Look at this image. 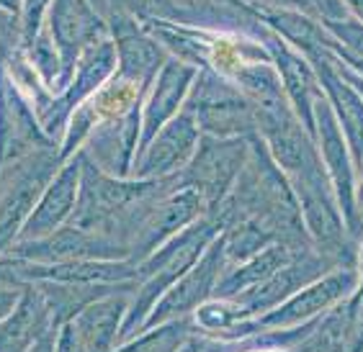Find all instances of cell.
Instances as JSON below:
<instances>
[{
  "label": "cell",
  "instance_id": "cell-29",
  "mask_svg": "<svg viewBox=\"0 0 363 352\" xmlns=\"http://www.w3.org/2000/svg\"><path fill=\"white\" fill-rule=\"evenodd\" d=\"M345 314V327H342V337H345V352H363V288L358 290L342 304Z\"/></svg>",
  "mask_w": 363,
  "mask_h": 352
},
{
  "label": "cell",
  "instance_id": "cell-36",
  "mask_svg": "<svg viewBox=\"0 0 363 352\" xmlns=\"http://www.w3.org/2000/svg\"><path fill=\"white\" fill-rule=\"evenodd\" d=\"M358 178H361V183H358V188H356V206H358V216H361V224H363V170L358 173Z\"/></svg>",
  "mask_w": 363,
  "mask_h": 352
},
{
  "label": "cell",
  "instance_id": "cell-15",
  "mask_svg": "<svg viewBox=\"0 0 363 352\" xmlns=\"http://www.w3.org/2000/svg\"><path fill=\"white\" fill-rule=\"evenodd\" d=\"M203 214H206V203H203L201 193L194 191V188L178 186L165 198L157 200L152 211L147 214L145 224H142L137 237H134L129 260L134 265H140L142 260L152 255L155 249H160L162 244L168 242L170 237H175L178 232L191 227Z\"/></svg>",
  "mask_w": 363,
  "mask_h": 352
},
{
  "label": "cell",
  "instance_id": "cell-30",
  "mask_svg": "<svg viewBox=\"0 0 363 352\" xmlns=\"http://www.w3.org/2000/svg\"><path fill=\"white\" fill-rule=\"evenodd\" d=\"M222 350H224V339L194 329L175 352H222Z\"/></svg>",
  "mask_w": 363,
  "mask_h": 352
},
{
  "label": "cell",
  "instance_id": "cell-17",
  "mask_svg": "<svg viewBox=\"0 0 363 352\" xmlns=\"http://www.w3.org/2000/svg\"><path fill=\"white\" fill-rule=\"evenodd\" d=\"M196 72L199 69L181 62V59H175V57H170L168 62L162 64V69L155 77L152 88L147 93L145 103H142V137L137 154L157 137L162 126L173 121L183 110V103H186L191 85L196 80Z\"/></svg>",
  "mask_w": 363,
  "mask_h": 352
},
{
  "label": "cell",
  "instance_id": "cell-11",
  "mask_svg": "<svg viewBox=\"0 0 363 352\" xmlns=\"http://www.w3.org/2000/svg\"><path fill=\"white\" fill-rule=\"evenodd\" d=\"M224 273H227V257H224L222 234H219L206 247V252L199 257V263L157 301L152 314L147 317L142 331L160 324H170V322L189 319L199 306L206 304L209 298H214V290H217V283L222 280Z\"/></svg>",
  "mask_w": 363,
  "mask_h": 352
},
{
  "label": "cell",
  "instance_id": "cell-2",
  "mask_svg": "<svg viewBox=\"0 0 363 352\" xmlns=\"http://www.w3.org/2000/svg\"><path fill=\"white\" fill-rule=\"evenodd\" d=\"M181 186V175L173 178H116L104 173L80 154V193L70 224L96 234L111 237L129 247L147 214L160 198Z\"/></svg>",
  "mask_w": 363,
  "mask_h": 352
},
{
  "label": "cell",
  "instance_id": "cell-13",
  "mask_svg": "<svg viewBox=\"0 0 363 352\" xmlns=\"http://www.w3.org/2000/svg\"><path fill=\"white\" fill-rule=\"evenodd\" d=\"M106 23H108V36L116 47V72L150 90L162 64L170 59L165 47L140 21H134L132 16L108 13Z\"/></svg>",
  "mask_w": 363,
  "mask_h": 352
},
{
  "label": "cell",
  "instance_id": "cell-31",
  "mask_svg": "<svg viewBox=\"0 0 363 352\" xmlns=\"http://www.w3.org/2000/svg\"><path fill=\"white\" fill-rule=\"evenodd\" d=\"M0 285H16V288H23L21 280H18V263H16V257L0 255Z\"/></svg>",
  "mask_w": 363,
  "mask_h": 352
},
{
  "label": "cell",
  "instance_id": "cell-9",
  "mask_svg": "<svg viewBox=\"0 0 363 352\" xmlns=\"http://www.w3.org/2000/svg\"><path fill=\"white\" fill-rule=\"evenodd\" d=\"M60 147L44 132L34 106L0 59V173L28 154Z\"/></svg>",
  "mask_w": 363,
  "mask_h": 352
},
{
  "label": "cell",
  "instance_id": "cell-27",
  "mask_svg": "<svg viewBox=\"0 0 363 352\" xmlns=\"http://www.w3.org/2000/svg\"><path fill=\"white\" fill-rule=\"evenodd\" d=\"M108 13L132 16L134 21H178L170 0H108Z\"/></svg>",
  "mask_w": 363,
  "mask_h": 352
},
{
  "label": "cell",
  "instance_id": "cell-12",
  "mask_svg": "<svg viewBox=\"0 0 363 352\" xmlns=\"http://www.w3.org/2000/svg\"><path fill=\"white\" fill-rule=\"evenodd\" d=\"M6 255H13L26 263H72V260H129V247L111 237L96 234L75 224H65L49 237L34 242H16Z\"/></svg>",
  "mask_w": 363,
  "mask_h": 352
},
{
  "label": "cell",
  "instance_id": "cell-3",
  "mask_svg": "<svg viewBox=\"0 0 363 352\" xmlns=\"http://www.w3.org/2000/svg\"><path fill=\"white\" fill-rule=\"evenodd\" d=\"M219 234H222V224L217 216L203 214L201 219H196L191 227L170 237L160 249H155L152 255L137 265V288H134L124 324H121L119 345L140 334L157 301L199 263V257Z\"/></svg>",
  "mask_w": 363,
  "mask_h": 352
},
{
  "label": "cell",
  "instance_id": "cell-32",
  "mask_svg": "<svg viewBox=\"0 0 363 352\" xmlns=\"http://www.w3.org/2000/svg\"><path fill=\"white\" fill-rule=\"evenodd\" d=\"M21 293H23V288H16V285H0V324H3V319L16 309Z\"/></svg>",
  "mask_w": 363,
  "mask_h": 352
},
{
  "label": "cell",
  "instance_id": "cell-10",
  "mask_svg": "<svg viewBox=\"0 0 363 352\" xmlns=\"http://www.w3.org/2000/svg\"><path fill=\"white\" fill-rule=\"evenodd\" d=\"M47 28L62 59V75L55 90L57 96L72 80V72L85 49L108 36V23L91 0H52Z\"/></svg>",
  "mask_w": 363,
  "mask_h": 352
},
{
  "label": "cell",
  "instance_id": "cell-7",
  "mask_svg": "<svg viewBox=\"0 0 363 352\" xmlns=\"http://www.w3.org/2000/svg\"><path fill=\"white\" fill-rule=\"evenodd\" d=\"M252 137H209L201 134L196 154L191 157L189 167L181 173V186L199 191L206 203V214L219 208L227 193L232 191L238 175L242 173L245 162L250 157Z\"/></svg>",
  "mask_w": 363,
  "mask_h": 352
},
{
  "label": "cell",
  "instance_id": "cell-23",
  "mask_svg": "<svg viewBox=\"0 0 363 352\" xmlns=\"http://www.w3.org/2000/svg\"><path fill=\"white\" fill-rule=\"evenodd\" d=\"M52 329H60V327L44 293L34 283L23 285L16 309L0 324V352H28V347Z\"/></svg>",
  "mask_w": 363,
  "mask_h": 352
},
{
  "label": "cell",
  "instance_id": "cell-37",
  "mask_svg": "<svg viewBox=\"0 0 363 352\" xmlns=\"http://www.w3.org/2000/svg\"><path fill=\"white\" fill-rule=\"evenodd\" d=\"M91 3L96 6V11H98L101 16H104V18L108 16V0H91Z\"/></svg>",
  "mask_w": 363,
  "mask_h": 352
},
{
  "label": "cell",
  "instance_id": "cell-38",
  "mask_svg": "<svg viewBox=\"0 0 363 352\" xmlns=\"http://www.w3.org/2000/svg\"><path fill=\"white\" fill-rule=\"evenodd\" d=\"M358 276H361V288H363V242H361V257H358Z\"/></svg>",
  "mask_w": 363,
  "mask_h": 352
},
{
  "label": "cell",
  "instance_id": "cell-1",
  "mask_svg": "<svg viewBox=\"0 0 363 352\" xmlns=\"http://www.w3.org/2000/svg\"><path fill=\"white\" fill-rule=\"evenodd\" d=\"M209 214L217 216L222 229L235 221H252L266 229L276 244L291 249H315L286 175L273 162L260 137H252L250 157L242 173L238 175L219 208Z\"/></svg>",
  "mask_w": 363,
  "mask_h": 352
},
{
  "label": "cell",
  "instance_id": "cell-33",
  "mask_svg": "<svg viewBox=\"0 0 363 352\" xmlns=\"http://www.w3.org/2000/svg\"><path fill=\"white\" fill-rule=\"evenodd\" d=\"M57 331L60 329H52L49 334H44L39 342L28 347V352H57Z\"/></svg>",
  "mask_w": 363,
  "mask_h": 352
},
{
  "label": "cell",
  "instance_id": "cell-20",
  "mask_svg": "<svg viewBox=\"0 0 363 352\" xmlns=\"http://www.w3.org/2000/svg\"><path fill=\"white\" fill-rule=\"evenodd\" d=\"M13 257V255H11ZM18 280L21 285L39 283H93V285H121L137 283V265L132 260H72V263H26L18 260Z\"/></svg>",
  "mask_w": 363,
  "mask_h": 352
},
{
  "label": "cell",
  "instance_id": "cell-5",
  "mask_svg": "<svg viewBox=\"0 0 363 352\" xmlns=\"http://www.w3.org/2000/svg\"><path fill=\"white\" fill-rule=\"evenodd\" d=\"M358 285H361L358 265H342V268L330 270L328 276H322L315 283H309L307 288L296 290L291 298H286L284 306H276L260 317L240 322L230 331H224L219 339H242L247 334H255V331L289 329V327L307 324L320 314H328L337 304L348 301L358 290Z\"/></svg>",
  "mask_w": 363,
  "mask_h": 352
},
{
  "label": "cell",
  "instance_id": "cell-28",
  "mask_svg": "<svg viewBox=\"0 0 363 352\" xmlns=\"http://www.w3.org/2000/svg\"><path fill=\"white\" fill-rule=\"evenodd\" d=\"M49 8L52 0H21L18 8V34H21V47H31L34 39L47 28Z\"/></svg>",
  "mask_w": 363,
  "mask_h": 352
},
{
  "label": "cell",
  "instance_id": "cell-24",
  "mask_svg": "<svg viewBox=\"0 0 363 352\" xmlns=\"http://www.w3.org/2000/svg\"><path fill=\"white\" fill-rule=\"evenodd\" d=\"M301 249H291L284 247V244H268L266 249H260L258 255H252L250 260H245L238 268H230L222 276V280L217 283V290H214V298H232L242 293V290L255 288L258 283L268 280V278L281 270L289 260L299 255Z\"/></svg>",
  "mask_w": 363,
  "mask_h": 352
},
{
  "label": "cell",
  "instance_id": "cell-22",
  "mask_svg": "<svg viewBox=\"0 0 363 352\" xmlns=\"http://www.w3.org/2000/svg\"><path fill=\"white\" fill-rule=\"evenodd\" d=\"M132 293L134 288L111 293L67 322L72 337H75L77 352H113L119 347V331L124 324Z\"/></svg>",
  "mask_w": 363,
  "mask_h": 352
},
{
  "label": "cell",
  "instance_id": "cell-8",
  "mask_svg": "<svg viewBox=\"0 0 363 352\" xmlns=\"http://www.w3.org/2000/svg\"><path fill=\"white\" fill-rule=\"evenodd\" d=\"M113 72H116V47H113L111 36H106V39H101L83 52L67 88L60 90L57 96H52L42 108L36 110L44 132L62 144L65 129H67V121L75 113V108L85 103L96 90L104 88L111 80Z\"/></svg>",
  "mask_w": 363,
  "mask_h": 352
},
{
  "label": "cell",
  "instance_id": "cell-34",
  "mask_svg": "<svg viewBox=\"0 0 363 352\" xmlns=\"http://www.w3.org/2000/svg\"><path fill=\"white\" fill-rule=\"evenodd\" d=\"M328 57H330V62L335 64V69H337V72H340V75L345 77V80H348V83L353 85V88H356L358 93H361V96H363V80H361V77H356V75H353V72H350L348 67H342V64L337 62V59H335V57H333V55H330V52H328Z\"/></svg>",
  "mask_w": 363,
  "mask_h": 352
},
{
  "label": "cell",
  "instance_id": "cell-39",
  "mask_svg": "<svg viewBox=\"0 0 363 352\" xmlns=\"http://www.w3.org/2000/svg\"><path fill=\"white\" fill-rule=\"evenodd\" d=\"M247 3H252V0H247Z\"/></svg>",
  "mask_w": 363,
  "mask_h": 352
},
{
  "label": "cell",
  "instance_id": "cell-18",
  "mask_svg": "<svg viewBox=\"0 0 363 352\" xmlns=\"http://www.w3.org/2000/svg\"><path fill=\"white\" fill-rule=\"evenodd\" d=\"M307 59L317 69L325 101H328L333 113H335L342 137L348 142L356 173H361L363 170V96L337 72L335 64L330 62L328 49L309 55Z\"/></svg>",
  "mask_w": 363,
  "mask_h": 352
},
{
  "label": "cell",
  "instance_id": "cell-21",
  "mask_svg": "<svg viewBox=\"0 0 363 352\" xmlns=\"http://www.w3.org/2000/svg\"><path fill=\"white\" fill-rule=\"evenodd\" d=\"M170 3L178 13L175 23L227 31V34H245L260 42L268 31L258 18V11L247 0H170Z\"/></svg>",
  "mask_w": 363,
  "mask_h": 352
},
{
  "label": "cell",
  "instance_id": "cell-6",
  "mask_svg": "<svg viewBox=\"0 0 363 352\" xmlns=\"http://www.w3.org/2000/svg\"><path fill=\"white\" fill-rule=\"evenodd\" d=\"M183 110L196 121L199 132L209 137H258V121L242 90L211 69L196 72Z\"/></svg>",
  "mask_w": 363,
  "mask_h": 352
},
{
  "label": "cell",
  "instance_id": "cell-16",
  "mask_svg": "<svg viewBox=\"0 0 363 352\" xmlns=\"http://www.w3.org/2000/svg\"><path fill=\"white\" fill-rule=\"evenodd\" d=\"M263 44L271 55L273 67L279 72L281 85H284V93H286L294 113L301 121V126L315 137V106L325 96L317 69L312 67V62L301 52H296L291 44H286L273 31H266Z\"/></svg>",
  "mask_w": 363,
  "mask_h": 352
},
{
  "label": "cell",
  "instance_id": "cell-25",
  "mask_svg": "<svg viewBox=\"0 0 363 352\" xmlns=\"http://www.w3.org/2000/svg\"><path fill=\"white\" fill-rule=\"evenodd\" d=\"M342 304L330 309L328 314H322L320 324L315 327L312 334L304 337V342L296 345V352H345V337H342L345 314H342Z\"/></svg>",
  "mask_w": 363,
  "mask_h": 352
},
{
  "label": "cell",
  "instance_id": "cell-26",
  "mask_svg": "<svg viewBox=\"0 0 363 352\" xmlns=\"http://www.w3.org/2000/svg\"><path fill=\"white\" fill-rule=\"evenodd\" d=\"M252 6L296 11V13H304L320 23L340 21V18H348L350 16L342 0H252Z\"/></svg>",
  "mask_w": 363,
  "mask_h": 352
},
{
  "label": "cell",
  "instance_id": "cell-14",
  "mask_svg": "<svg viewBox=\"0 0 363 352\" xmlns=\"http://www.w3.org/2000/svg\"><path fill=\"white\" fill-rule=\"evenodd\" d=\"M199 139H201V132H199L196 121L186 110H181L134 157L132 175L129 178L152 180V178H173V175H181L189 167L191 157L196 154Z\"/></svg>",
  "mask_w": 363,
  "mask_h": 352
},
{
  "label": "cell",
  "instance_id": "cell-19",
  "mask_svg": "<svg viewBox=\"0 0 363 352\" xmlns=\"http://www.w3.org/2000/svg\"><path fill=\"white\" fill-rule=\"evenodd\" d=\"M77 193H80V154H75L60 167V173L47 186L16 242H34L65 227L77 206Z\"/></svg>",
  "mask_w": 363,
  "mask_h": 352
},
{
  "label": "cell",
  "instance_id": "cell-35",
  "mask_svg": "<svg viewBox=\"0 0 363 352\" xmlns=\"http://www.w3.org/2000/svg\"><path fill=\"white\" fill-rule=\"evenodd\" d=\"M345 8H348V13L356 18V21L363 23V0H342Z\"/></svg>",
  "mask_w": 363,
  "mask_h": 352
},
{
  "label": "cell",
  "instance_id": "cell-4",
  "mask_svg": "<svg viewBox=\"0 0 363 352\" xmlns=\"http://www.w3.org/2000/svg\"><path fill=\"white\" fill-rule=\"evenodd\" d=\"M62 165L60 147H49L0 173V255H6L16 244L26 219Z\"/></svg>",
  "mask_w": 363,
  "mask_h": 352
}]
</instances>
